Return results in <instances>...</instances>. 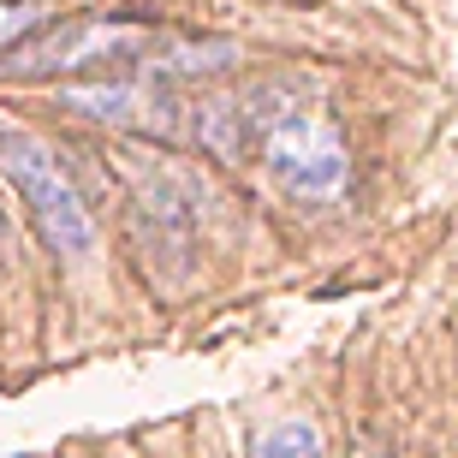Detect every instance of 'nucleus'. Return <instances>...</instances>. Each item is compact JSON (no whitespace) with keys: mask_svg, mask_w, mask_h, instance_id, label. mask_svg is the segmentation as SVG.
Masks as SVG:
<instances>
[{"mask_svg":"<svg viewBox=\"0 0 458 458\" xmlns=\"http://www.w3.org/2000/svg\"><path fill=\"white\" fill-rule=\"evenodd\" d=\"M0 173L18 191V203L30 208L36 233L48 238V250H60L66 262H84L96 250V215H89L84 191L72 185V173L60 167V155L30 131H0Z\"/></svg>","mask_w":458,"mask_h":458,"instance_id":"nucleus-1","label":"nucleus"},{"mask_svg":"<svg viewBox=\"0 0 458 458\" xmlns=\"http://www.w3.org/2000/svg\"><path fill=\"white\" fill-rule=\"evenodd\" d=\"M161 36L143 24H119V18H72L54 24L48 36H30L24 48H13V78H72V72L107 66H149V54Z\"/></svg>","mask_w":458,"mask_h":458,"instance_id":"nucleus-2","label":"nucleus"},{"mask_svg":"<svg viewBox=\"0 0 458 458\" xmlns=\"http://www.w3.org/2000/svg\"><path fill=\"white\" fill-rule=\"evenodd\" d=\"M262 167L274 185L298 203H334L352 185V149L334 119L322 114H286L262 131Z\"/></svg>","mask_w":458,"mask_h":458,"instance_id":"nucleus-3","label":"nucleus"},{"mask_svg":"<svg viewBox=\"0 0 458 458\" xmlns=\"http://www.w3.org/2000/svg\"><path fill=\"white\" fill-rule=\"evenodd\" d=\"M60 107L84 119H102L119 131H173L179 125V96L167 84H149V78H107V84H66L60 89Z\"/></svg>","mask_w":458,"mask_h":458,"instance_id":"nucleus-4","label":"nucleus"},{"mask_svg":"<svg viewBox=\"0 0 458 458\" xmlns=\"http://www.w3.org/2000/svg\"><path fill=\"white\" fill-rule=\"evenodd\" d=\"M131 233L137 250L161 262V268H191V250H197V208H191V191L179 179H155L131 208Z\"/></svg>","mask_w":458,"mask_h":458,"instance_id":"nucleus-5","label":"nucleus"},{"mask_svg":"<svg viewBox=\"0 0 458 458\" xmlns=\"http://www.w3.org/2000/svg\"><path fill=\"white\" fill-rule=\"evenodd\" d=\"M256 458H327V446L310 423H280L256 441Z\"/></svg>","mask_w":458,"mask_h":458,"instance_id":"nucleus-6","label":"nucleus"},{"mask_svg":"<svg viewBox=\"0 0 458 458\" xmlns=\"http://www.w3.org/2000/svg\"><path fill=\"white\" fill-rule=\"evenodd\" d=\"M42 24H48V13H42L36 0H0V54L24 48Z\"/></svg>","mask_w":458,"mask_h":458,"instance_id":"nucleus-7","label":"nucleus"},{"mask_svg":"<svg viewBox=\"0 0 458 458\" xmlns=\"http://www.w3.org/2000/svg\"><path fill=\"white\" fill-rule=\"evenodd\" d=\"M357 458H387V453H381V446H357Z\"/></svg>","mask_w":458,"mask_h":458,"instance_id":"nucleus-8","label":"nucleus"}]
</instances>
